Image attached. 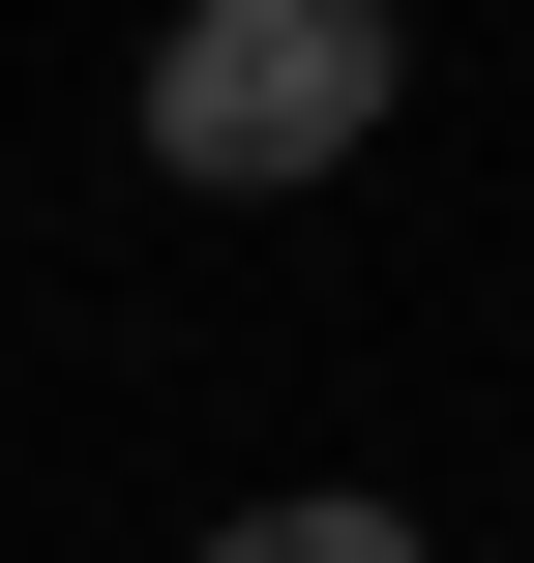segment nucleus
Segmentation results:
<instances>
[{"instance_id": "obj_1", "label": "nucleus", "mask_w": 534, "mask_h": 563, "mask_svg": "<svg viewBox=\"0 0 534 563\" xmlns=\"http://www.w3.org/2000/svg\"><path fill=\"white\" fill-rule=\"evenodd\" d=\"M386 89H416V59H386V0H208V30L149 59V148H178L208 208H297V178H357V148H386Z\"/></svg>"}, {"instance_id": "obj_2", "label": "nucleus", "mask_w": 534, "mask_h": 563, "mask_svg": "<svg viewBox=\"0 0 534 563\" xmlns=\"http://www.w3.org/2000/svg\"><path fill=\"white\" fill-rule=\"evenodd\" d=\"M208 563H416V505H357V475H297V505H238Z\"/></svg>"}]
</instances>
